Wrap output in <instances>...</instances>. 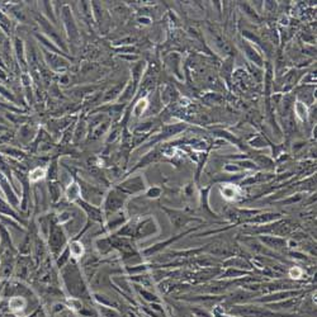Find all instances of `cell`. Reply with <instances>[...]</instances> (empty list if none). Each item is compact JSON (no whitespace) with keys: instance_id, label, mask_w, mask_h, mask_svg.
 <instances>
[{"instance_id":"1","label":"cell","mask_w":317,"mask_h":317,"mask_svg":"<svg viewBox=\"0 0 317 317\" xmlns=\"http://www.w3.org/2000/svg\"><path fill=\"white\" fill-rule=\"evenodd\" d=\"M227 312L230 316L235 317H302L298 314L293 313H283V312H275L273 309L268 308L266 306H259V304H233L231 306L227 311H225L223 313Z\"/></svg>"},{"instance_id":"2","label":"cell","mask_w":317,"mask_h":317,"mask_svg":"<svg viewBox=\"0 0 317 317\" xmlns=\"http://www.w3.org/2000/svg\"><path fill=\"white\" fill-rule=\"evenodd\" d=\"M164 211L166 212V214L169 216L171 223H173L175 228H182V227H184L187 223L193 222V221H199L198 218L188 216V214L183 213V212H179V211H174V209H169V208H164Z\"/></svg>"},{"instance_id":"3","label":"cell","mask_w":317,"mask_h":317,"mask_svg":"<svg viewBox=\"0 0 317 317\" xmlns=\"http://www.w3.org/2000/svg\"><path fill=\"white\" fill-rule=\"evenodd\" d=\"M125 202V195L121 194L118 192H112L108 195L106 201V211L107 212H114L120 208Z\"/></svg>"},{"instance_id":"4","label":"cell","mask_w":317,"mask_h":317,"mask_svg":"<svg viewBox=\"0 0 317 317\" xmlns=\"http://www.w3.org/2000/svg\"><path fill=\"white\" fill-rule=\"evenodd\" d=\"M50 244H51L54 252H57L65 244V236H64L63 231L59 227H54L51 231V239H50Z\"/></svg>"},{"instance_id":"5","label":"cell","mask_w":317,"mask_h":317,"mask_svg":"<svg viewBox=\"0 0 317 317\" xmlns=\"http://www.w3.org/2000/svg\"><path fill=\"white\" fill-rule=\"evenodd\" d=\"M263 242H265L268 246L274 247V249H280L285 245L284 240L279 239V237H274V236H265V237H261Z\"/></svg>"},{"instance_id":"6","label":"cell","mask_w":317,"mask_h":317,"mask_svg":"<svg viewBox=\"0 0 317 317\" xmlns=\"http://www.w3.org/2000/svg\"><path fill=\"white\" fill-rule=\"evenodd\" d=\"M221 193L226 199H235L237 193H236V188L232 185H226V187L221 188Z\"/></svg>"},{"instance_id":"7","label":"cell","mask_w":317,"mask_h":317,"mask_svg":"<svg viewBox=\"0 0 317 317\" xmlns=\"http://www.w3.org/2000/svg\"><path fill=\"white\" fill-rule=\"evenodd\" d=\"M79 195H80V189H79L78 185L73 184L68 189V198L70 199V201H74V199H76Z\"/></svg>"},{"instance_id":"8","label":"cell","mask_w":317,"mask_h":317,"mask_svg":"<svg viewBox=\"0 0 317 317\" xmlns=\"http://www.w3.org/2000/svg\"><path fill=\"white\" fill-rule=\"evenodd\" d=\"M140 293H141L142 295H144V298L147 299V301L151 303V302H159V298H157V295L154 294V293L149 292V290L146 289H140Z\"/></svg>"},{"instance_id":"9","label":"cell","mask_w":317,"mask_h":317,"mask_svg":"<svg viewBox=\"0 0 317 317\" xmlns=\"http://www.w3.org/2000/svg\"><path fill=\"white\" fill-rule=\"evenodd\" d=\"M289 275L292 276V278H294V279H299V278L303 275V270L299 268H297V266H294V268H292L289 270Z\"/></svg>"},{"instance_id":"10","label":"cell","mask_w":317,"mask_h":317,"mask_svg":"<svg viewBox=\"0 0 317 317\" xmlns=\"http://www.w3.org/2000/svg\"><path fill=\"white\" fill-rule=\"evenodd\" d=\"M45 176V170H42V169H37V170H35L32 173V176H31V179L32 180H38V179H41V178H44Z\"/></svg>"},{"instance_id":"11","label":"cell","mask_w":317,"mask_h":317,"mask_svg":"<svg viewBox=\"0 0 317 317\" xmlns=\"http://www.w3.org/2000/svg\"><path fill=\"white\" fill-rule=\"evenodd\" d=\"M147 195H149V197H151V198L159 197V195H160V189H157V188H154V189H151L149 193H147Z\"/></svg>"}]
</instances>
